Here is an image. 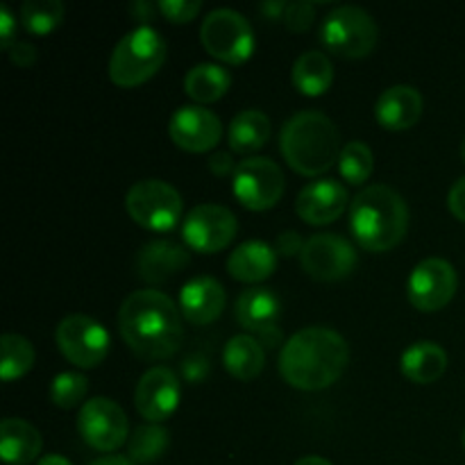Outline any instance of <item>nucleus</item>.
I'll return each mask as SVG.
<instances>
[{
    "label": "nucleus",
    "mask_w": 465,
    "mask_h": 465,
    "mask_svg": "<svg viewBox=\"0 0 465 465\" xmlns=\"http://www.w3.org/2000/svg\"><path fill=\"white\" fill-rule=\"evenodd\" d=\"M209 171H212L213 175L223 177V175H227L230 171H236V168H234V162H232L230 154L218 150V153L212 154V159H209Z\"/></svg>",
    "instance_id": "ea45409f"
},
{
    "label": "nucleus",
    "mask_w": 465,
    "mask_h": 465,
    "mask_svg": "<svg viewBox=\"0 0 465 465\" xmlns=\"http://www.w3.org/2000/svg\"><path fill=\"white\" fill-rule=\"evenodd\" d=\"M239 232L236 216L223 204H200L191 209L182 225V236L191 250L203 254L225 250Z\"/></svg>",
    "instance_id": "f8f14e48"
},
{
    "label": "nucleus",
    "mask_w": 465,
    "mask_h": 465,
    "mask_svg": "<svg viewBox=\"0 0 465 465\" xmlns=\"http://www.w3.org/2000/svg\"><path fill=\"white\" fill-rule=\"evenodd\" d=\"M134 402L145 420L159 425L168 420L180 404V380L171 368H150L139 380Z\"/></svg>",
    "instance_id": "dca6fc26"
},
{
    "label": "nucleus",
    "mask_w": 465,
    "mask_h": 465,
    "mask_svg": "<svg viewBox=\"0 0 465 465\" xmlns=\"http://www.w3.org/2000/svg\"><path fill=\"white\" fill-rule=\"evenodd\" d=\"M461 157H463V162H465V139L461 141Z\"/></svg>",
    "instance_id": "49530a36"
},
{
    "label": "nucleus",
    "mask_w": 465,
    "mask_h": 465,
    "mask_svg": "<svg viewBox=\"0 0 465 465\" xmlns=\"http://www.w3.org/2000/svg\"><path fill=\"white\" fill-rule=\"evenodd\" d=\"M203 9L200 0H162L159 3V12L168 18L171 23H189Z\"/></svg>",
    "instance_id": "f704fd0d"
},
{
    "label": "nucleus",
    "mask_w": 465,
    "mask_h": 465,
    "mask_svg": "<svg viewBox=\"0 0 465 465\" xmlns=\"http://www.w3.org/2000/svg\"><path fill=\"white\" fill-rule=\"evenodd\" d=\"M182 195L168 182L141 180L127 191L125 209L132 221L150 232H168L182 218Z\"/></svg>",
    "instance_id": "6e6552de"
},
{
    "label": "nucleus",
    "mask_w": 465,
    "mask_h": 465,
    "mask_svg": "<svg viewBox=\"0 0 465 465\" xmlns=\"http://www.w3.org/2000/svg\"><path fill=\"white\" fill-rule=\"evenodd\" d=\"M121 336L134 354L150 361L168 359L182 343L180 309L162 291H134L118 313Z\"/></svg>",
    "instance_id": "f257e3e1"
},
{
    "label": "nucleus",
    "mask_w": 465,
    "mask_h": 465,
    "mask_svg": "<svg viewBox=\"0 0 465 465\" xmlns=\"http://www.w3.org/2000/svg\"><path fill=\"white\" fill-rule=\"evenodd\" d=\"M89 381L80 372H62L50 384V400L59 409H73L86 398Z\"/></svg>",
    "instance_id": "473e14b6"
},
{
    "label": "nucleus",
    "mask_w": 465,
    "mask_h": 465,
    "mask_svg": "<svg viewBox=\"0 0 465 465\" xmlns=\"http://www.w3.org/2000/svg\"><path fill=\"white\" fill-rule=\"evenodd\" d=\"M286 5L289 3H263L262 12L266 14V18H284Z\"/></svg>",
    "instance_id": "79ce46f5"
},
{
    "label": "nucleus",
    "mask_w": 465,
    "mask_h": 465,
    "mask_svg": "<svg viewBox=\"0 0 465 465\" xmlns=\"http://www.w3.org/2000/svg\"><path fill=\"white\" fill-rule=\"evenodd\" d=\"M91 465H134L130 461V459L125 457H103L98 459V461H94Z\"/></svg>",
    "instance_id": "c03bdc74"
},
{
    "label": "nucleus",
    "mask_w": 465,
    "mask_h": 465,
    "mask_svg": "<svg viewBox=\"0 0 465 465\" xmlns=\"http://www.w3.org/2000/svg\"><path fill=\"white\" fill-rule=\"evenodd\" d=\"M448 207L459 221L465 223V175L459 177V182H454V186L450 189Z\"/></svg>",
    "instance_id": "58836bf2"
},
{
    "label": "nucleus",
    "mask_w": 465,
    "mask_h": 465,
    "mask_svg": "<svg viewBox=\"0 0 465 465\" xmlns=\"http://www.w3.org/2000/svg\"><path fill=\"white\" fill-rule=\"evenodd\" d=\"M304 272L318 282H336L348 277L357 266V250L339 234H316L304 241L300 254Z\"/></svg>",
    "instance_id": "ddd939ff"
},
{
    "label": "nucleus",
    "mask_w": 465,
    "mask_h": 465,
    "mask_svg": "<svg viewBox=\"0 0 465 465\" xmlns=\"http://www.w3.org/2000/svg\"><path fill=\"white\" fill-rule=\"evenodd\" d=\"M230 148L239 154H250L263 148L271 139V121L259 109H245L230 123Z\"/></svg>",
    "instance_id": "bb28decb"
},
{
    "label": "nucleus",
    "mask_w": 465,
    "mask_h": 465,
    "mask_svg": "<svg viewBox=\"0 0 465 465\" xmlns=\"http://www.w3.org/2000/svg\"><path fill=\"white\" fill-rule=\"evenodd\" d=\"M223 363H225L227 372L241 381H250L257 375H262L263 366H266V352H263L262 343L248 334H239L234 339L227 341L225 350H223Z\"/></svg>",
    "instance_id": "393cba45"
},
{
    "label": "nucleus",
    "mask_w": 465,
    "mask_h": 465,
    "mask_svg": "<svg viewBox=\"0 0 465 465\" xmlns=\"http://www.w3.org/2000/svg\"><path fill=\"white\" fill-rule=\"evenodd\" d=\"M36 465H73V463L68 461L66 457H62V454H45V457Z\"/></svg>",
    "instance_id": "37998d69"
},
{
    "label": "nucleus",
    "mask_w": 465,
    "mask_h": 465,
    "mask_svg": "<svg viewBox=\"0 0 465 465\" xmlns=\"http://www.w3.org/2000/svg\"><path fill=\"white\" fill-rule=\"evenodd\" d=\"M280 148L286 163L304 177L330 171L341 157V134L331 118L322 112H298L284 123Z\"/></svg>",
    "instance_id": "20e7f679"
},
{
    "label": "nucleus",
    "mask_w": 465,
    "mask_h": 465,
    "mask_svg": "<svg viewBox=\"0 0 465 465\" xmlns=\"http://www.w3.org/2000/svg\"><path fill=\"white\" fill-rule=\"evenodd\" d=\"M293 84L295 89L309 98H318V95L327 94L334 82V66H331L330 57L318 50H309L298 57L293 64Z\"/></svg>",
    "instance_id": "a878e982"
},
{
    "label": "nucleus",
    "mask_w": 465,
    "mask_h": 465,
    "mask_svg": "<svg viewBox=\"0 0 465 465\" xmlns=\"http://www.w3.org/2000/svg\"><path fill=\"white\" fill-rule=\"evenodd\" d=\"M372 168H375V157L371 148L363 141H350L339 157V171L345 182L352 186H361L363 182L371 180Z\"/></svg>",
    "instance_id": "2f4dec72"
},
{
    "label": "nucleus",
    "mask_w": 465,
    "mask_h": 465,
    "mask_svg": "<svg viewBox=\"0 0 465 465\" xmlns=\"http://www.w3.org/2000/svg\"><path fill=\"white\" fill-rule=\"evenodd\" d=\"M350 230L368 252H389L402 243L409 230V207L386 184H371L352 200Z\"/></svg>",
    "instance_id": "7ed1b4c3"
},
{
    "label": "nucleus",
    "mask_w": 465,
    "mask_h": 465,
    "mask_svg": "<svg viewBox=\"0 0 465 465\" xmlns=\"http://www.w3.org/2000/svg\"><path fill=\"white\" fill-rule=\"evenodd\" d=\"M168 132H171V139L175 141L177 148L186 150V153H207L221 141L223 123L209 109L198 107V104H186L173 114Z\"/></svg>",
    "instance_id": "2eb2a0df"
},
{
    "label": "nucleus",
    "mask_w": 465,
    "mask_h": 465,
    "mask_svg": "<svg viewBox=\"0 0 465 465\" xmlns=\"http://www.w3.org/2000/svg\"><path fill=\"white\" fill-rule=\"evenodd\" d=\"M348 207V189L336 180H316L300 191L295 200L298 216L309 225L334 223Z\"/></svg>",
    "instance_id": "f3484780"
},
{
    "label": "nucleus",
    "mask_w": 465,
    "mask_h": 465,
    "mask_svg": "<svg viewBox=\"0 0 465 465\" xmlns=\"http://www.w3.org/2000/svg\"><path fill=\"white\" fill-rule=\"evenodd\" d=\"M232 191L245 209L266 212L282 200L284 173L272 159L250 157L236 166Z\"/></svg>",
    "instance_id": "1a4fd4ad"
},
{
    "label": "nucleus",
    "mask_w": 465,
    "mask_h": 465,
    "mask_svg": "<svg viewBox=\"0 0 465 465\" xmlns=\"http://www.w3.org/2000/svg\"><path fill=\"white\" fill-rule=\"evenodd\" d=\"M168 450V431L162 425H141L130 439V461L139 465L154 463Z\"/></svg>",
    "instance_id": "c756f323"
},
{
    "label": "nucleus",
    "mask_w": 465,
    "mask_h": 465,
    "mask_svg": "<svg viewBox=\"0 0 465 465\" xmlns=\"http://www.w3.org/2000/svg\"><path fill=\"white\" fill-rule=\"evenodd\" d=\"M64 357L77 368H95L104 361L112 348V336L98 321L82 313H73L59 322L54 331Z\"/></svg>",
    "instance_id": "9d476101"
},
{
    "label": "nucleus",
    "mask_w": 465,
    "mask_h": 465,
    "mask_svg": "<svg viewBox=\"0 0 465 465\" xmlns=\"http://www.w3.org/2000/svg\"><path fill=\"white\" fill-rule=\"evenodd\" d=\"M400 368H402V375L416 384H434L448 368V354L439 343L418 341L404 350Z\"/></svg>",
    "instance_id": "b1692460"
},
{
    "label": "nucleus",
    "mask_w": 465,
    "mask_h": 465,
    "mask_svg": "<svg viewBox=\"0 0 465 465\" xmlns=\"http://www.w3.org/2000/svg\"><path fill=\"white\" fill-rule=\"evenodd\" d=\"M189 263V252L173 241H150L136 257V272L143 282L162 284Z\"/></svg>",
    "instance_id": "aec40b11"
},
{
    "label": "nucleus",
    "mask_w": 465,
    "mask_h": 465,
    "mask_svg": "<svg viewBox=\"0 0 465 465\" xmlns=\"http://www.w3.org/2000/svg\"><path fill=\"white\" fill-rule=\"evenodd\" d=\"M461 443H463V448H465V427H463V434H461Z\"/></svg>",
    "instance_id": "de8ad7c7"
},
{
    "label": "nucleus",
    "mask_w": 465,
    "mask_h": 465,
    "mask_svg": "<svg viewBox=\"0 0 465 465\" xmlns=\"http://www.w3.org/2000/svg\"><path fill=\"white\" fill-rule=\"evenodd\" d=\"M236 321L243 330L263 334L268 330H275V322L282 313L280 298L271 289L254 286L243 291L236 300Z\"/></svg>",
    "instance_id": "412c9836"
},
{
    "label": "nucleus",
    "mask_w": 465,
    "mask_h": 465,
    "mask_svg": "<svg viewBox=\"0 0 465 465\" xmlns=\"http://www.w3.org/2000/svg\"><path fill=\"white\" fill-rule=\"evenodd\" d=\"M321 41L331 54L361 59L377 45V23L361 7L343 5L327 14L321 25Z\"/></svg>",
    "instance_id": "423d86ee"
},
{
    "label": "nucleus",
    "mask_w": 465,
    "mask_h": 465,
    "mask_svg": "<svg viewBox=\"0 0 465 465\" xmlns=\"http://www.w3.org/2000/svg\"><path fill=\"white\" fill-rule=\"evenodd\" d=\"M64 5L59 0H27L21 7V21L30 35H50L62 23Z\"/></svg>",
    "instance_id": "7c9ffc66"
},
{
    "label": "nucleus",
    "mask_w": 465,
    "mask_h": 465,
    "mask_svg": "<svg viewBox=\"0 0 465 465\" xmlns=\"http://www.w3.org/2000/svg\"><path fill=\"white\" fill-rule=\"evenodd\" d=\"M293 465H331V463L327 461V459H322V457H304Z\"/></svg>",
    "instance_id": "a18cd8bd"
},
{
    "label": "nucleus",
    "mask_w": 465,
    "mask_h": 465,
    "mask_svg": "<svg viewBox=\"0 0 465 465\" xmlns=\"http://www.w3.org/2000/svg\"><path fill=\"white\" fill-rule=\"evenodd\" d=\"M277 268V252L263 241H245L230 254L227 271L234 280L257 284L268 280Z\"/></svg>",
    "instance_id": "5701e85b"
},
{
    "label": "nucleus",
    "mask_w": 465,
    "mask_h": 465,
    "mask_svg": "<svg viewBox=\"0 0 465 465\" xmlns=\"http://www.w3.org/2000/svg\"><path fill=\"white\" fill-rule=\"evenodd\" d=\"M39 430L23 418H5L0 422V457L9 465H27L41 454Z\"/></svg>",
    "instance_id": "4be33fe9"
},
{
    "label": "nucleus",
    "mask_w": 465,
    "mask_h": 465,
    "mask_svg": "<svg viewBox=\"0 0 465 465\" xmlns=\"http://www.w3.org/2000/svg\"><path fill=\"white\" fill-rule=\"evenodd\" d=\"M159 12V5L145 3V0H139V3L130 5V14L136 18V21H153Z\"/></svg>",
    "instance_id": "a19ab883"
},
{
    "label": "nucleus",
    "mask_w": 465,
    "mask_h": 465,
    "mask_svg": "<svg viewBox=\"0 0 465 465\" xmlns=\"http://www.w3.org/2000/svg\"><path fill=\"white\" fill-rule=\"evenodd\" d=\"M350 361L343 336L330 327H307L291 336L280 354V372L298 391H322L339 381Z\"/></svg>",
    "instance_id": "f03ea898"
},
{
    "label": "nucleus",
    "mask_w": 465,
    "mask_h": 465,
    "mask_svg": "<svg viewBox=\"0 0 465 465\" xmlns=\"http://www.w3.org/2000/svg\"><path fill=\"white\" fill-rule=\"evenodd\" d=\"M0 377L3 381H14L27 375L35 366V348L27 339L18 334H5L0 341Z\"/></svg>",
    "instance_id": "c85d7f7f"
},
{
    "label": "nucleus",
    "mask_w": 465,
    "mask_h": 465,
    "mask_svg": "<svg viewBox=\"0 0 465 465\" xmlns=\"http://www.w3.org/2000/svg\"><path fill=\"white\" fill-rule=\"evenodd\" d=\"M77 430L89 448L98 450V452H114L125 445L130 425H127L125 411L114 400L91 398L80 409Z\"/></svg>",
    "instance_id": "9b49d317"
},
{
    "label": "nucleus",
    "mask_w": 465,
    "mask_h": 465,
    "mask_svg": "<svg viewBox=\"0 0 465 465\" xmlns=\"http://www.w3.org/2000/svg\"><path fill=\"white\" fill-rule=\"evenodd\" d=\"M166 62V41L154 27L141 25L127 32L109 59V77L118 86H139L148 82Z\"/></svg>",
    "instance_id": "39448f33"
},
{
    "label": "nucleus",
    "mask_w": 465,
    "mask_h": 465,
    "mask_svg": "<svg viewBox=\"0 0 465 465\" xmlns=\"http://www.w3.org/2000/svg\"><path fill=\"white\" fill-rule=\"evenodd\" d=\"M200 41L212 57L239 66L254 50V32L248 18L234 9H213L200 27Z\"/></svg>",
    "instance_id": "0eeeda50"
},
{
    "label": "nucleus",
    "mask_w": 465,
    "mask_h": 465,
    "mask_svg": "<svg viewBox=\"0 0 465 465\" xmlns=\"http://www.w3.org/2000/svg\"><path fill=\"white\" fill-rule=\"evenodd\" d=\"M14 36H16V18L7 5H0V48L12 50V45L16 44Z\"/></svg>",
    "instance_id": "c9c22d12"
},
{
    "label": "nucleus",
    "mask_w": 465,
    "mask_h": 465,
    "mask_svg": "<svg viewBox=\"0 0 465 465\" xmlns=\"http://www.w3.org/2000/svg\"><path fill=\"white\" fill-rule=\"evenodd\" d=\"M459 277L450 262L430 257L413 268L409 277V300L420 312H439L457 293Z\"/></svg>",
    "instance_id": "4468645a"
},
{
    "label": "nucleus",
    "mask_w": 465,
    "mask_h": 465,
    "mask_svg": "<svg viewBox=\"0 0 465 465\" xmlns=\"http://www.w3.org/2000/svg\"><path fill=\"white\" fill-rule=\"evenodd\" d=\"M313 18H316V7L309 0H298V3L286 5L284 12V25L291 32H304L312 27Z\"/></svg>",
    "instance_id": "72a5a7b5"
},
{
    "label": "nucleus",
    "mask_w": 465,
    "mask_h": 465,
    "mask_svg": "<svg viewBox=\"0 0 465 465\" xmlns=\"http://www.w3.org/2000/svg\"><path fill=\"white\" fill-rule=\"evenodd\" d=\"M304 241L298 232H282L275 241V252L280 257H295V254H302Z\"/></svg>",
    "instance_id": "e433bc0d"
},
{
    "label": "nucleus",
    "mask_w": 465,
    "mask_h": 465,
    "mask_svg": "<svg viewBox=\"0 0 465 465\" xmlns=\"http://www.w3.org/2000/svg\"><path fill=\"white\" fill-rule=\"evenodd\" d=\"M422 116L420 91L409 84H395L377 98L375 118L391 132H402L416 125Z\"/></svg>",
    "instance_id": "6ab92c4d"
},
{
    "label": "nucleus",
    "mask_w": 465,
    "mask_h": 465,
    "mask_svg": "<svg viewBox=\"0 0 465 465\" xmlns=\"http://www.w3.org/2000/svg\"><path fill=\"white\" fill-rule=\"evenodd\" d=\"M232 84L230 73L216 64H198L184 77V89L195 103L209 104L221 100Z\"/></svg>",
    "instance_id": "cd10ccee"
},
{
    "label": "nucleus",
    "mask_w": 465,
    "mask_h": 465,
    "mask_svg": "<svg viewBox=\"0 0 465 465\" xmlns=\"http://www.w3.org/2000/svg\"><path fill=\"white\" fill-rule=\"evenodd\" d=\"M9 59H12L14 66L27 68L36 62V48L32 44H27V41H16L12 45V50H9Z\"/></svg>",
    "instance_id": "4c0bfd02"
},
{
    "label": "nucleus",
    "mask_w": 465,
    "mask_h": 465,
    "mask_svg": "<svg viewBox=\"0 0 465 465\" xmlns=\"http://www.w3.org/2000/svg\"><path fill=\"white\" fill-rule=\"evenodd\" d=\"M225 289L213 277H193L182 286L180 309L193 325H209L225 309Z\"/></svg>",
    "instance_id": "a211bd4d"
}]
</instances>
